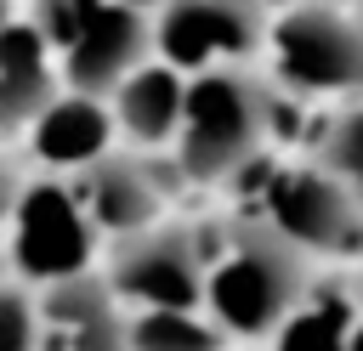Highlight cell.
Listing matches in <instances>:
<instances>
[{
	"instance_id": "cell-1",
	"label": "cell",
	"mask_w": 363,
	"mask_h": 351,
	"mask_svg": "<svg viewBox=\"0 0 363 351\" xmlns=\"http://www.w3.org/2000/svg\"><path fill=\"white\" fill-rule=\"evenodd\" d=\"M199 260H204L199 306L227 340H272L278 323L312 294V260L255 215H233L199 232Z\"/></svg>"
},
{
	"instance_id": "cell-13",
	"label": "cell",
	"mask_w": 363,
	"mask_h": 351,
	"mask_svg": "<svg viewBox=\"0 0 363 351\" xmlns=\"http://www.w3.org/2000/svg\"><path fill=\"white\" fill-rule=\"evenodd\" d=\"M130 351H227V334L204 317V306H136L125 311Z\"/></svg>"
},
{
	"instance_id": "cell-20",
	"label": "cell",
	"mask_w": 363,
	"mask_h": 351,
	"mask_svg": "<svg viewBox=\"0 0 363 351\" xmlns=\"http://www.w3.org/2000/svg\"><path fill=\"white\" fill-rule=\"evenodd\" d=\"M6 17H11V11H6V0H0V23H6Z\"/></svg>"
},
{
	"instance_id": "cell-3",
	"label": "cell",
	"mask_w": 363,
	"mask_h": 351,
	"mask_svg": "<svg viewBox=\"0 0 363 351\" xmlns=\"http://www.w3.org/2000/svg\"><path fill=\"white\" fill-rule=\"evenodd\" d=\"M233 187L244 192V215L272 226L306 260H363V204L318 164V159H250Z\"/></svg>"
},
{
	"instance_id": "cell-7",
	"label": "cell",
	"mask_w": 363,
	"mask_h": 351,
	"mask_svg": "<svg viewBox=\"0 0 363 351\" xmlns=\"http://www.w3.org/2000/svg\"><path fill=\"white\" fill-rule=\"evenodd\" d=\"M102 283L119 294L125 311H136V306H199V294H204L199 232L153 221V226L119 238Z\"/></svg>"
},
{
	"instance_id": "cell-19",
	"label": "cell",
	"mask_w": 363,
	"mask_h": 351,
	"mask_svg": "<svg viewBox=\"0 0 363 351\" xmlns=\"http://www.w3.org/2000/svg\"><path fill=\"white\" fill-rule=\"evenodd\" d=\"M261 6H267V11H278V6H295V0H261Z\"/></svg>"
},
{
	"instance_id": "cell-17",
	"label": "cell",
	"mask_w": 363,
	"mask_h": 351,
	"mask_svg": "<svg viewBox=\"0 0 363 351\" xmlns=\"http://www.w3.org/2000/svg\"><path fill=\"white\" fill-rule=\"evenodd\" d=\"M11 198H17V176L0 164V255H6V215H11Z\"/></svg>"
},
{
	"instance_id": "cell-16",
	"label": "cell",
	"mask_w": 363,
	"mask_h": 351,
	"mask_svg": "<svg viewBox=\"0 0 363 351\" xmlns=\"http://www.w3.org/2000/svg\"><path fill=\"white\" fill-rule=\"evenodd\" d=\"M0 351H40V340H34V300L23 289H0Z\"/></svg>"
},
{
	"instance_id": "cell-2",
	"label": "cell",
	"mask_w": 363,
	"mask_h": 351,
	"mask_svg": "<svg viewBox=\"0 0 363 351\" xmlns=\"http://www.w3.org/2000/svg\"><path fill=\"white\" fill-rule=\"evenodd\" d=\"M278 125V91L238 62L199 68L182 91V125H176V176L193 187H227L272 136Z\"/></svg>"
},
{
	"instance_id": "cell-8",
	"label": "cell",
	"mask_w": 363,
	"mask_h": 351,
	"mask_svg": "<svg viewBox=\"0 0 363 351\" xmlns=\"http://www.w3.org/2000/svg\"><path fill=\"white\" fill-rule=\"evenodd\" d=\"M147 45H153V34H147V17H142L136 0H91L85 23L57 51L62 57V79H68V91L108 96L147 57Z\"/></svg>"
},
{
	"instance_id": "cell-12",
	"label": "cell",
	"mask_w": 363,
	"mask_h": 351,
	"mask_svg": "<svg viewBox=\"0 0 363 351\" xmlns=\"http://www.w3.org/2000/svg\"><path fill=\"white\" fill-rule=\"evenodd\" d=\"M182 91L187 79L170 62H136L108 96H113V125L136 147H170L182 125Z\"/></svg>"
},
{
	"instance_id": "cell-6",
	"label": "cell",
	"mask_w": 363,
	"mask_h": 351,
	"mask_svg": "<svg viewBox=\"0 0 363 351\" xmlns=\"http://www.w3.org/2000/svg\"><path fill=\"white\" fill-rule=\"evenodd\" d=\"M267 17L272 11L261 0H164L147 34L159 62H170L176 74H199L255 57L267 40Z\"/></svg>"
},
{
	"instance_id": "cell-5",
	"label": "cell",
	"mask_w": 363,
	"mask_h": 351,
	"mask_svg": "<svg viewBox=\"0 0 363 351\" xmlns=\"http://www.w3.org/2000/svg\"><path fill=\"white\" fill-rule=\"evenodd\" d=\"M11 266L28 277V283H62L74 272H91V255H96V226L91 215L79 209L74 187L57 181V176H40V181H17V198H11Z\"/></svg>"
},
{
	"instance_id": "cell-11",
	"label": "cell",
	"mask_w": 363,
	"mask_h": 351,
	"mask_svg": "<svg viewBox=\"0 0 363 351\" xmlns=\"http://www.w3.org/2000/svg\"><path fill=\"white\" fill-rule=\"evenodd\" d=\"M113 142V113L102 108V96L91 91H68V96H45V108L28 119V153L45 170H85L91 159H102Z\"/></svg>"
},
{
	"instance_id": "cell-21",
	"label": "cell",
	"mask_w": 363,
	"mask_h": 351,
	"mask_svg": "<svg viewBox=\"0 0 363 351\" xmlns=\"http://www.w3.org/2000/svg\"><path fill=\"white\" fill-rule=\"evenodd\" d=\"M357 11H363V0H357Z\"/></svg>"
},
{
	"instance_id": "cell-10",
	"label": "cell",
	"mask_w": 363,
	"mask_h": 351,
	"mask_svg": "<svg viewBox=\"0 0 363 351\" xmlns=\"http://www.w3.org/2000/svg\"><path fill=\"white\" fill-rule=\"evenodd\" d=\"M164 192L170 187L159 181V170L147 159H119V153L91 159L74 181V198L91 215L96 238H130V232L153 226L164 209Z\"/></svg>"
},
{
	"instance_id": "cell-4",
	"label": "cell",
	"mask_w": 363,
	"mask_h": 351,
	"mask_svg": "<svg viewBox=\"0 0 363 351\" xmlns=\"http://www.w3.org/2000/svg\"><path fill=\"white\" fill-rule=\"evenodd\" d=\"M267 74L278 96L357 102L363 96V11L335 0H295L267 17Z\"/></svg>"
},
{
	"instance_id": "cell-18",
	"label": "cell",
	"mask_w": 363,
	"mask_h": 351,
	"mask_svg": "<svg viewBox=\"0 0 363 351\" xmlns=\"http://www.w3.org/2000/svg\"><path fill=\"white\" fill-rule=\"evenodd\" d=\"M340 351H363V311L346 323V340H340Z\"/></svg>"
},
{
	"instance_id": "cell-15",
	"label": "cell",
	"mask_w": 363,
	"mask_h": 351,
	"mask_svg": "<svg viewBox=\"0 0 363 351\" xmlns=\"http://www.w3.org/2000/svg\"><path fill=\"white\" fill-rule=\"evenodd\" d=\"M51 96V74H23V68H0V136H17Z\"/></svg>"
},
{
	"instance_id": "cell-9",
	"label": "cell",
	"mask_w": 363,
	"mask_h": 351,
	"mask_svg": "<svg viewBox=\"0 0 363 351\" xmlns=\"http://www.w3.org/2000/svg\"><path fill=\"white\" fill-rule=\"evenodd\" d=\"M34 340L40 351H130L125 345V306L102 283V272H74L45 283L34 300Z\"/></svg>"
},
{
	"instance_id": "cell-14",
	"label": "cell",
	"mask_w": 363,
	"mask_h": 351,
	"mask_svg": "<svg viewBox=\"0 0 363 351\" xmlns=\"http://www.w3.org/2000/svg\"><path fill=\"white\" fill-rule=\"evenodd\" d=\"M312 159L363 204V96L357 102H346L329 125H323V136H318V147H312Z\"/></svg>"
}]
</instances>
